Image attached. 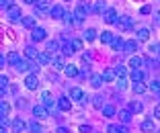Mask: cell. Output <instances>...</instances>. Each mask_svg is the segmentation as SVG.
<instances>
[{"instance_id": "44", "label": "cell", "mask_w": 160, "mask_h": 133, "mask_svg": "<svg viewBox=\"0 0 160 133\" xmlns=\"http://www.w3.org/2000/svg\"><path fill=\"white\" fill-rule=\"evenodd\" d=\"M92 105L97 107V109H103V107H105L103 100H101V96H94V98H92Z\"/></svg>"}, {"instance_id": "29", "label": "cell", "mask_w": 160, "mask_h": 133, "mask_svg": "<svg viewBox=\"0 0 160 133\" xmlns=\"http://www.w3.org/2000/svg\"><path fill=\"white\" fill-rule=\"evenodd\" d=\"M101 111H103L105 117H115V107H113V105H105Z\"/></svg>"}, {"instance_id": "21", "label": "cell", "mask_w": 160, "mask_h": 133, "mask_svg": "<svg viewBox=\"0 0 160 133\" xmlns=\"http://www.w3.org/2000/svg\"><path fill=\"white\" fill-rule=\"evenodd\" d=\"M129 78H132L133 82H142V80H144V72H142L140 68H136V70H132V74H129Z\"/></svg>"}, {"instance_id": "43", "label": "cell", "mask_w": 160, "mask_h": 133, "mask_svg": "<svg viewBox=\"0 0 160 133\" xmlns=\"http://www.w3.org/2000/svg\"><path fill=\"white\" fill-rule=\"evenodd\" d=\"M72 17H74V14H72V12H64V19H62V21H64V23H66V25H72V21H74V19H72Z\"/></svg>"}, {"instance_id": "53", "label": "cell", "mask_w": 160, "mask_h": 133, "mask_svg": "<svg viewBox=\"0 0 160 133\" xmlns=\"http://www.w3.org/2000/svg\"><path fill=\"white\" fill-rule=\"evenodd\" d=\"M27 4H37V0H25Z\"/></svg>"}, {"instance_id": "48", "label": "cell", "mask_w": 160, "mask_h": 133, "mask_svg": "<svg viewBox=\"0 0 160 133\" xmlns=\"http://www.w3.org/2000/svg\"><path fill=\"white\" fill-rule=\"evenodd\" d=\"M150 12H152L150 6H142V14H150Z\"/></svg>"}, {"instance_id": "14", "label": "cell", "mask_w": 160, "mask_h": 133, "mask_svg": "<svg viewBox=\"0 0 160 133\" xmlns=\"http://www.w3.org/2000/svg\"><path fill=\"white\" fill-rule=\"evenodd\" d=\"M6 59H8V64L10 66H19L23 59H21V55H19V51H10L8 55H6Z\"/></svg>"}, {"instance_id": "22", "label": "cell", "mask_w": 160, "mask_h": 133, "mask_svg": "<svg viewBox=\"0 0 160 133\" xmlns=\"http://www.w3.org/2000/svg\"><path fill=\"white\" fill-rule=\"evenodd\" d=\"M101 84H103V74H94V76H90V86L92 88H101Z\"/></svg>"}, {"instance_id": "7", "label": "cell", "mask_w": 160, "mask_h": 133, "mask_svg": "<svg viewBox=\"0 0 160 133\" xmlns=\"http://www.w3.org/2000/svg\"><path fill=\"white\" fill-rule=\"evenodd\" d=\"M103 19H105L107 25H115V23H117V10H115V8H107L105 14H103Z\"/></svg>"}, {"instance_id": "38", "label": "cell", "mask_w": 160, "mask_h": 133, "mask_svg": "<svg viewBox=\"0 0 160 133\" xmlns=\"http://www.w3.org/2000/svg\"><path fill=\"white\" fill-rule=\"evenodd\" d=\"M140 127H142V131H146V133L154 131V123H152V121H144V123H142Z\"/></svg>"}, {"instance_id": "24", "label": "cell", "mask_w": 160, "mask_h": 133, "mask_svg": "<svg viewBox=\"0 0 160 133\" xmlns=\"http://www.w3.org/2000/svg\"><path fill=\"white\" fill-rule=\"evenodd\" d=\"M52 17H53V19H58V21L64 19V8H62L60 4H56V6L52 8Z\"/></svg>"}, {"instance_id": "39", "label": "cell", "mask_w": 160, "mask_h": 133, "mask_svg": "<svg viewBox=\"0 0 160 133\" xmlns=\"http://www.w3.org/2000/svg\"><path fill=\"white\" fill-rule=\"evenodd\" d=\"M129 111H132V113H142V111H144V107H142V102H132V105H129Z\"/></svg>"}, {"instance_id": "8", "label": "cell", "mask_w": 160, "mask_h": 133, "mask_svg": "<svg viewBox=\"0 0 160 133\" xmlns=\"http://www.w3.org/2000/svg\"><path fill=\"white\" fill-rule=\"evenodd\" d=\"M10 129H12L14 133H23L25 129H29V123H25L23 119H14L12 123H10Z\"/></svg>"}, {"instance_id": "46", "label": "cell", "mask_w": 160, "mask_h": 133, "mask_svg": "<svg viewBox=\"0 0 160 133\" xmlns=\"http://www.w3.org/2000/svg\"><path fill=\"white\" fill-rule=\"evenodd\" d=\"M0 6H2V8H6V10H8L10 6H12V0H0Z\"/></svg>"}, {"instance_id": "16", "label": "cell", "mask_w": 160, "mask_h": 133, "mask_svg": "<svg viewBox=\"0 0 160 133\" xmlns=\"http://www.w3.org/2000/svg\"><path fill=\"white\" fill-rule=\"evenodd\" d=\"M64 74H66L68 78H74V76H78V68L72 66V64H66V68H64Z\"/></svg>"}, {"instance_id": "19", "label": "cell", "mask_w": 160, "mask_h": 133, "mask_svg": "<svg viewBox=\"0 0 160 133\" xmlns=\"http://www.w3.org/2000/svg\"><path fill=\"white\" fill-rule=\"evenodd\" d=\"M25 55H27V59H37L39 51L33 47V45H29V47H25Z\"/></svg>"}, {"instance_id": "13", "label": "cell", "mask_w": 160, "mask_h": 133, "mask_svg": "<svg viewBox=\"0 0 160 133\" xmlns=\"http://www.w3.org/2000/svg\"><path fill=\"white\" fill-rule=\"evenodd\" d=\"M58 109L60 111H70L72 109V100L68 98V96H62V98L58 100Z\"/></svg>"}, {"instance_id": "47", "label": "cell", "mask_w": 160, "mask_h": 133, "mask_svg": "<svg viewBox=\"0 0 160 133\" xmlns=\"http://www.w3.org/2000/svg\"><path fill=\"white\" fill-rule=\"evenodd\" d=\"M154 117H156V119H160V105L154 107Z\"/></svg>"}, {"instance_id": "35", "label": "cell", "mask_w": 160, "mask_h": 133, "mask_svg": "<svg viewBox=\"0 0 160 133\" xmlns=\"http://www.w3.org/2000/svg\"><path fill=\"white\" fill-rule=\"evenodd\" d=\"M29 131L31 133H43V127L37 123V121H33V123H29Z\"/></svg>"}, {"instance_id": "15", "label": "cell", "mask_w": 160, "mask_h": 133, "mask_svg": "<svg viewBox=\"0 0 160 133\" xmlns=\"http://www.w3.org/2000/svg\"><path fill=\"white\" fill-rule=\"evenodd\" d=\"M138 49V39H129V41H125V45H123V51L125 53H133Z\"/></svg>"}, {"instance_id": "12", "label": "cell", "mask_w": 160, "mask_h": 133, "mask_svg": "<svg viewBox=\"0 0 160 133\" xmlns=\"http://www.w3.org/2000/svg\"><path fill=\"white\" fill-rule=\"evenodd\" d=\"M70 98L72 100H84V92H82V88H78V86H74V88H70Z\"/></svg>"}, {"instance_id": "31", "label": "cell", "mask_w": 160, "mask_h": 133, "mask_svg": "<svg viewBox=\"0 0 160 133\" xmlns=\"http://www.w3.org/2000/svg\"><path fill=\"white\" fill-rule=\"evenodd\" d=\"M84 39H86V41H94V39H97V31H94V29H86V31H84Z\"/></svg>"}, {"instance_id": "6", "label": "cell", "mask_w": 160, "mask_h": 133, "mask_svg": "<svg viewBox=\"0 0 160 133\" xmlns=\"http://www.w3.org/2000/svg\"><path fill=\"white\" fill-rule=\"evenodd\" d=\"M41 102H43V105H45L49 111H52V113L56 111V102H53V96L49 94L47 90H45V92H41Z\"/></svg>"}, {"instance_id": "3", "label": "cell", "mask_w": 160, "mask_h": 133, "mask_svg": "<svg viewBox=\"0 0 160 133\" xmlns=\"http://www.w3.org/2000/svg\"><path fill=\"white\" fill-rule=\"evenodd\" d=\"M6 17H8L10 23H19V21H23V19H21V8H19V6H14V4L6 10Z\"/></svg>"}, {"instance_id": "2", "label": "cell", "mask_w": 160, "mask_h": 133, "mask_svg": "<svg viewBox=\"0 0 160 133\" xmlns=\"http://www.w3.org/2000/svg\"><path fill=\"white\" fill-rule=\"evenodd\" d=\"M53 4H52V0H37V4H35V10H37L39 14L43 12H52Z\"/></svg>"}, {"instance_id": "52", "label": "cell", "mask_w": 160, "mask_h": 133, "mask_svg": "<svg viewBox=\"0 0 160 133\" xmlns=\"http://www.w3.org/2000/svg\"><path fill=\"white\" fill-rule=\"evenodd\" d=\"M58 133H70V129H66V127H60V129H58Z\"/></svg>"}, {"instance_id": "34", "label": "cell", "mask_w": 160, "mask_h": 133, "mask_svg": "<svg viewBox=\"0 0 160 133\" xmlns=\"http://www.w3.org/2000/svg\"><path fill=\"white\" fill-rule=\"evenodd\" d=\"M23 27L35 29V17H25V19H23Z\"/></svg>"}, {"instance_id": "42", "label": "cell", "mask_w": 160, "mask_h": 133, "mask_svg": "<svg viewBox=\"0 0 160 133\" xmlns=\"http://www.w3.org/2000/svg\"><path fill=\"white\" fill-rule=\"evenodd\" d=\"M72 47H74V51H78V49H82V41L80 39H72Z\"/></svg>"}, {"instance_id": "5", "label": "cell", "mask_w": 160, "mask_h": 133, "mask_svg": "<svg viewBox=\"0 0 160 133\" xmlns=\"http://www.w3.org/2000/svg\"><path fill=\"white\" fill-rule=\"evenodd\" d=\"M45 37H47L45 29H41V27L31 29V39H33V41H45Z\"/></svg>"}, {"instance_id": "9", "label": "cell", "mask_w": 160, "mask_h": 133, "mask_svg": "<svg viewBox=\"0 0 160 133\" xmlns=\"http://www.w3.org/2000/svg\"><path fill=\"white\" fill-rule=\"evenodd\" d=\"M52 66L56 68V70H64V68H66V64H64V53H53L52 55Z\"/></svg>"}, {"instance_id": "17", "label": "cell", "mask_w": 160, "mask_h": 133, "mask_svg": "<svg viewBox=\"0 0 160 133\" xmlns=\"http://www.w3.org/2000/svg\"><path fill=\"white\" fill-rule=\"evenodd\" d=\"M123 45H125V41H123L121 37H113V41H111V49H113V51H121Z\"/></svg>"}, {"instance_id": "25", "label": "cell", "mask_w": 160, "mask_h": 133, "mask_svg": "<svg viewBox=\"0 0 160 133\" xmlns=\"http://www.w3.org/2000/svg\"><path fill=\"white\" fill-rule=\"evenodd\" d=\"M105 10H107V6H105V0H99V2L92 6V12H97V14H105Z\"/></svg>"}, {"instance_id": "20", "label": "cell", "mask_w": 160, "mask_h": 133, "mask_svg": "<svg viewBox=\"0 0 160 133\" xmlns=\"http://www.w3.org/2000/svg\"><path fill=\"white\" fill-rule=\"evenodd\" d=\"M148 39H150V29L142 27L140 31H138V41H148Z\"/></svg>"}, {"instance_id": "33", "label": "cell", "mask_w": 160, "mask_h": 133, "mask_svg": "<svg viewBox=\"0 0 160 133\" xmlns=\"http://www.w3.org/2000/svg\"><path fill=\"white\" fill-rule=\"evenodd\" d=\"M119 119L123 121V123H129V119H132V111H119Z\"/></svg>"}, {"instance_id": "4", "label": "cell", "mask_w": 160, "mask_h": 133, "mask_svg": "<svg viewBox=\"0 0 160 133\" xmlns=\"http://www.w3.org/2000/svg\"><path fill=\"white\" fill-rule=\"evenodd\" d=\"M25 86H27V90H37V86H39L37 74H29V76L25 78Z\"/></svg>"}, {"instance_id": "18", "label": "cell", "mask_w": 160, "mask_h": 133, "mask_svg": "<svg viewBox=\"0 0 160 133\" xmlns=\"http://www.w3.org/2000/svg\"><path fill=\"white\" fill-rule=\"evenodd\" d=\"M117 25L123 31H127V29H132V19L129 17H121V19H117Z\"/></svg>"}, {"instance_id": "32", "label": "cell", "mask_w": 160, "mask_h": 133, "mask_svg": "<svg viewBox=\"0 0 160 133\" xmlns=\"http://www.w3.org/2000/svg\"><path fill=\"white\" fill-rule=\"evenodd\" d=\"M148 90H152L154 94H160V82L158 80H152L150 84H148Z\"/></svg>"}, {"instance_id": "27", "label": "cell", "mask_w": 160, "mask_h": 133, "mask_svg": "<svg viewBox=\"0 0 160 133\" xmlns=\"http://www.w3.org/2000/svg\"><path fill=\"white\" fill-rule=\"evenodd\" d=\"M99 39L105 43V45H111V41H113V33H109V31H105V33L99 35Z\"/></svg>"}, {"instance_id": "54", "label": "cell", "mask_w": 160, "mask_h": 133, "mask_svg": "<svg viewBox=\"0 0 160 133\" xmlns=\"http://www.w3.org/2000/svg\"><path fill=\"white\" fill-rule=\"evenodd\" d=\"M156 23L160 25V12H156Z\"/></svg>"}, {"instance_id": "51", "label": "cell", "mask_w": 160, "mask_h": 133, "mask_svg": "<svg viewBox=\"0 0 160 133\" xmlns=\"http://www.w3.org/2000/svg\"><path fill=\"white\" fill-rule=\"evenodd\" d=\"M0 125H2V127H6V125H8V119H6V117H2V119H0Z\"/></svg>"}, {"instance_id": "36", "label": "cell", "mask_w": 160, "mask_h": 133, "mask_svg": "<svg viewBox=\"0 0 160 133\" xmlns=\"http://www.w3.org/2000/svg\"><path fill=\"white\" fill-rule=\"evenodd\" d=\"M58 49H60V43L58 41H47V51L49 53H58Z\"/></svg>"}, {"instance_id": "49", "label": "cell", "mask_w": 160, "mask_h": 133, "mask_svg": "<svg viewBox=\"0 0 160 133\" xmlns=\"http://www.w3.org/2000/svg\"><path fill=\"white\" fill-rule=\"evenodd\" d=\"M0 84H2V86L6 88V86H8V78H6V76H2V78H0Z\"/></svg>"}, {"instance_id": "55", "label": "cell", "mask_w": 160, "mask_h": 133, "mask_svg": "<svg viewBox=\"0 0 160 133\" xmlns=\"http://www.w3.org/2000/svg\"><path fill=\"white\" fill-rule=\"evenodd\" d=\"M0 133H6V127H2V129H0Z\"/></svg>"}, {"instance_id": "41", "label": "cell", "mask_w": 160, "mask_h": 133, "mask_svg": "<svg viewBox=\"0 0 160 133\" xmlns=\"http://www.w3.org/2000/svg\"><path fill=\"white\" fill-rule=\"evenodd\" d=\"M115 72H117L119 78H123V76L127 74V68H125V66H117V68H115Z\"/></svg>"}, {"instance_id": "40", "label": "cell", "mask_w": 160, "mask_h": 133, "mask_svg": "<svg viewBox=\"0 0 160 133\" xmlns=\"http://www.w3.org/2000/svg\"><path fill=\"white\" fill-rule=\"evenodd\" d=\"M72 51H74V49H72V43H64V47H62V53H64V55H70Z\"/></svg>"}, {"instance_id": "11", "label": "cell", "mask_w": 160, "mask_h": 133, "mask_svg": "<svg viewBox=\"0 0 160 133\" xmlns=\"http://www.w3.org/2000/svg\"><path fill=\"white\" fill-rule=\"evenodd\" d=\"M33 115L37 117V119H45L49 113H47V107L45 105H37V107H33Z\"/></svg>"}, {"instance_id": "10", "label": "cell", "mask_w": 160, "mask_h": 133, "mask_svg": "<svg viewBox=\"0 0 160 133\" xmlns=\"http://www.w3.org/2000/svg\"><path fill=\"white\" fill-rule=\"evenodd\" d=\"M35 62H37L39 66H47V64H52V53L45 49V51H41L37 55V59H35Z\"/></svg>"}, {"instance_id": "30", "label": "cell", "mask_w": 160, "mask_h": 133, "mask_svg": "<svg viewBox=\"0 0 160 133\" xmlns=\"http://www.w3.org/2000/svg\"><path fill=\"white\" fill-rule=\"evenodd\" d=\"M142 64H144V59H142V57H140V55H133V57H132V59H129V66H132V68H133V70H136V68H140V66H142Z\"/></svg>"}, {"instance_id": "26", "label": "cell", "mask_w": 160, "mask_h": 133, "mask_svg": "<svg viewBox=\"0 0 160 133\" xmlns=\"http://www.w3.org/2000/svg\"><path fill=\"white\" fill-rule=\"evenodd\" d=\"M125 125H109L107 127V133H125Z\"/></svg>"}, {"instance_id": "23", "label": "cell", "mask_w": 160, "mask_h": 133, "mask_svg": "<svg viewBox=\"0 0 160 133\" xmlns=\"http://www.w3.org/2000/svg\"><path fill=\"white\" fill-rule=\"evenodd\" d=\"M115 78H117V72H115V70H105L103 72V80L105 82H113Z\"/></svg>"}, {"instance_id": "45", "label": "cell", "mask_w": 160, "mask_h": 133, "mask_svg": "<svg viewBox=\"0 0 160 133\" xmlns=\"http://www.w3.org/2000/svg\"><path fill=\"white\" fill-rule=\"evenodd\" d=\"M117 88H119V90H125V88H127V80L119 78V80H117Z\"/></svg>"}, {"instance_id": "1", "label": "cell", "mask_w": 160, "mask_h": 133, "mask_svg": "<svg viewBox=\"0 0 160 133\" xmlns=\"http://www.w3.org/2000/svg\"><path fill=\"white\" fill-rule=\"evenodd\" d=\"M92 10V6L88 4V2H80L78 6H76V10H74V17H76V23H82V21L88 17V12Z\"/></svg>"}, {"instance_id": "50", "label": "cell", "mask_w": 160, "mask_h": 133, "mask_svg": "<svg viewBox=\"0 0 160 133\" xmlns=\"http://www.w3.org/2000/svg\"><path fill=\"white\" fill-rule=\"evenodd\" d=\"M90 127H86V125H80V133H88Z\"/></svg>"}, {"instance_id": "37", "label": "cell", "mask_w": 160, "mask_h": 133, "mask_svg": "<svg viewBox=\"0 0 160 133\" xmlns=\"http://www.w3.org/2000/svg\"><path fill=\"white\" fill-rule=\"evenodd\" d=\"M0 113H2V117H6V115L10 113V105L6 102V100H2V102H0Z\"/></svg>"}, {"instance_id": "28", "label": "cell", "mask_w": 160, "mask_h": 133, "mask_svg": "<svg viewBox=\"0 0 160 133\" xmlns=\"http://www.w3.org/2000/svg\"><path fill=\"white\" fill-rule=\"evenodd\" d=\"M146 90H148V86L144 82H133V92L136 94H142V92H146Z\"/></svg>"}]
</instances>
